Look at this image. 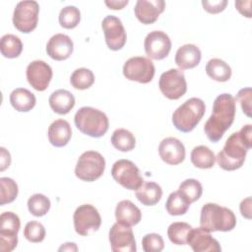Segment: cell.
Masks as SVG:
<instances>
[{
	"instance_id": "30",
	"label": "cell",
	"mask_w": 252,
	"mask_h": 252,
	"mask_svg": "<svg viewBox=\"0 0 252 252\" xmlns=\"http://www.w3.org/2000/svg\"><path fill=\"white\" fill-rule=\"evenodd\" d=\"M110 142L112 146L120 152H130L136 146V139L132 132L124 128L116 129L112 135Z\"/></svg>"
},
{
	"instance_id": "45",
	"label": "cell",
	"mask_w": 252,
	"mask_h": 252,
	"mask_svg": "<svg viewBox=\"0 0 252 252\" xmlns=\"http://www.w3.org/2000/svg\"><path fill=\"white\" fill-rule=\"evenodd\" d=\"M105 5L112 10H121L123 9L128 3V0H110V1H104Z\"/></svg>"
},
{
	"instance_id": "17",
	"label": "cell",
	"mask_w": 252,
	"mask_h": 252,
	"mask_svg": "<svg viewBox=\"0 0 252 252\" xmlns=\"http://www.w3.org/2000/svg\"><path fill=\"white\" fill-rule=\"evenodd\" d=\"M158 155L165 163L177 165L185 159L186 151L180 140L174 137H167L159 143Z\"/></svg>"
},
{
	"instance_id": "24",
	"label": "cell",
	"mask_w": 252,
	"mask_h": 252,
	"mask_svg": "<svg viewBox=\"0 0 252 252\" xmlns=\"http://www.w3.org/2000/svg\"><path fill=\"white\" fill-rule=\"evenodd\" d=\"M75 96L67 90L59 89L53 92L49 98L48 103L50 108L57 114L65 115L69 113L75 106Z\"/></svg>"
},
{
	"instance_id": "11",
	"label": "cell",
	"mask_w": 252,
	"mask_h": 252,
	"mask_svg": "<svg viewBox=\"0 0 252 252\" xmlns=\"http://www.w3.org/2000/svg\"><path fill=\"white\" fill-rule=\"evenodd\" d=\"M123 75L129 81L141 84L150 83L155 76L156 68L152 60L143 56L129 58L123 65Z\"/></svg>"
},
{
	"instance_id": "28",
	"label": "cell",
	"mask_w": 252,
	"mask_h": 252,
	"mask_svg": "<svg viewBox=\"0 0 252 252\" xmlns=\"http://www.w3.org/2000/svg\"><path fill=\"white\" fill-rule=\"evenodd\" d=\"M191 162L194 166L201 169L212 168L216 162V156L214 152L207 146L195 147L190 155Z\"/></svg>"
},
{
	"instance_id": "38",
	"label": "cell",
	"mask_w": 252,
	"mask_h": 252,
	"mask_svg": "<svg viewBox=\"0 0 252 252\" xmlns=\"http://www.w3.org/2000/svg\"><path fill=\"white\" fill-rule=\"evenodd\" d=\"M24 236L30 242L39 243L45 237V228L42 223L36 220L29 221L24 228Z\"/></svg>"
},
{
	"instance_id": "22",
	"label": "cell",
	"mask_w": 252,
	"mask_h": 252,
	"mask_svg": "<svg viewBox=\"0 0 252 252\" xmlns=\"http://www.w3.org/2000/svg\"><path fill=\"white\" fill-rule=\"evenodd\" d=\"M47 137L49 143L54 147L62 148L66 146L72 137V129L69 122L64 119L53 121L48 127Z\"/></svg>"
},
{
	"instance_id": "36",
	"label": "cell",
	"mask_w": 252,
	"mask_h": 252,
	"mask_svg": "<svg viewBox=\"0 0 252 252\" xmlns=\"http://www.w3.org/2000/svg\"><path fill=\"white\" fill-rule=\"evenodd\" d=\"M0 205L4 206L14 202L18 196L19 188L17 183L10 177H1L0 178Z\"/></svg>"
},
{
	"instance_id": "31",
	"label": "cell",
	"mask_w": 252,
	"mask_h": 252,
	"mask_svg": "<svg viewBox=\"0 0 252 252\" xmlns=\"http://www.w3.org/2000/svg\"><path fill=\"white\" fill-rule=\"evenodd\" d=\"M0 51L5 58H17L23 51L22 40L12 33L4 34L0 40Z\"/></svg>"
},
{
	"instance_id": "26",
	"label": "cell",
	"mask_w": 252,
	"mask_h": 252,
	"mask_svg": "<svg viewBox=\"0 0 252 252\" xmlns=\"http://www.w3.org/2000/svg\"><path fill=\"white\" fill-rule=\"evenodd\" d=\"M10 103L19 112H29L35 103V95L25 88H18L10 94Z\"/></svg>"
},
{
	"instance_id": "41",
	"label": "cell",
	"mask_w": 252,
	"mask_h": 252,
	"mask_svg": "<svg viewBox=\"0 0 252 252\" xmlns=\"http://www.w3.org/2000/svg\"><path fill=\"white\" fill-rule=\"evenodd\" d=\"M202 5L205 11L211 14H218L222 12L226 5V0H219V1H202Z\"/></svg>"
},
{
	"instance_id": "29",
	"label": "cell",
	"mask_w": 252,
	"mask_h": 252,
	"mask_svg": "<svg viewBox=\"0 0 252 252\" xmlns=\"http://www.w3.org/2000/svg\"><path fill=\"white\" fill-rule=\"evenodd\" d=\"M190 205L187 198L177 190L169 194L165 202V209L170 216H182L187 213Z\"/></svg>"
},
{
	"instance_id": "10",
	"label": "cell",
	"mask_w": 252,
	"mask_h": 252,
	"mask_svg": "<svg viewBox=\"0 0 252 252\" xmlns=\"http://www.w3.org/2000/svg\"><path fill=\"white\" fill-rule=\"evenodd\" d=\"M158 87L166 98L171 100L179 99L187 91V83L183 71L172 68L163 72L159 77Z\"/></svg>"
},
{
	"instance_id": "2",
	"label": "cell",
	"mask_w": 252,
	"mask_h": 252,
	"mask_svg": "<svg viewBox=\"0 0 252 252\" xmlns=\"http://www.w3.org/2000/svg\"><path fill=\"white\" fill-rule=\"evenodd\" d=\"M235 99L227 93L219 94L213 103V111L204 125L207 138L213 142H219L226 130L230 128L235 118Z\"/></svg>"
},
{
	"instance_id": "21",
	"label": "cell",
	"mask_w": 252,
	"mask_h": 252,
	"mask_svg": "<svg viewBox=\"0 0 252 252\" xmlns=\"http://www.w3.org/2000/svg\"><path fill=\"white\" fill-rule=\"evenodd\" d=\"M202 58V53L199 47L195 44H184L180 46L176 53L174 61L181 70L195 68L199 65Z\"/></svg>"
},
{
	"instance_id": "32",
	"label": "cell",
	"mask_w": 252,
	"mask_h": 252,
	"mask_svg": "<svg viewBox=\"0 0 252 252\" xmlns=\"http://www.w3.org/2000/svg\"><path fill=\"white\" fill-rule=\"evenodd\" d=\"M193 227L184 221L172 222L167 228V236L175 245H186L188 235Z\"/></svg>"
},
{
	"instance_id": "42",
	"label": "cell",
	"mask_w": 252,
	"mask_h": 252,
	"mask_svg": "<svg viewBox=\"0 0 252 252\" xmlns=\"http://www.w3.org/2000/svg\"><path fill=\"white\" fill-rule=\"evenodd\" d=\"M237 11L242 15V16H245L247 18H251V8H250V5H251V1L248 0V1H236L234 3Z\"/></svg>"
},
{
	"instance_id": "25",
	"label": "cell",
	"mask_w": 252,
	"mask_h": 252,
	"mask_svg": "<svg viewBox=\"0 0 252 252\" xmlns=\"http://www.w3.org/2000/svg\"><path fill=\"white\" fill-rule=\"evenodd\" d=\"M135 195L139 202L144 206H155L162 197V189L156 182H143V184L136 190Z\"/></svg>"
},
{
	"instance_id": "16",
	"label": "cell",
	"mask_w": 252,
	"mask_h": 252,
	"mask_svg": "<svg viewBox=\"0 0 252 252\" xmlns=\"http://www.w3.org/2000/svg\"><path fill=\"white\" fill-rule=\"evenodd\" d=\"M26 76L29 84L38 92H43L49 86L53 72L50 65L42 60L32 61L26 70Z\"/></svg>"
},
{
	"instance_id": "7",
	"label": "cell",
	"mask_w": 252,
	"mask_h": 252,
	"mask_svg": "<svg viewBox=\"0 0 252 252\" xmlns=\"http://www.w3.org/2000/svg\"><path fill=\"white\" fill-rule=\"evenodd\" d=\"M75 231L82 236H89L96 232L101 224V217L97 209L91 204L79 206L73 215Z\"/></svg>"
},
{
	"instance_id": "46",
	"label": "cell",
	"mask_w": 252,
	"mask_h": 252,
	"mask_svg": "<svg viewBox=\"0 0 252 252\" xmlns=\"http://www.w3.org/2000/svg\"><path fill=\"white\" fill-rule=\"evenodd\" d=\"M77 251L78 250V247L76 246V244L74 242H67V243H64L60 248H59V251Z\"/></svg>"
},
{
	"instance_id": "19",
	"label": "cell",
	"mask_w": 252,
	"mask_h": 252,
	"mask_svg": "<svg viewBox=\"0 0 252 252\" xmlns=\"http://www.w3.org/2000/svg\"><path fill=\"white\" fill-rule=\"evenodd\" d=\"M164 8L165 2L163 0H138L134 8V13L142 24L151 25L158 19Z\"/></svg>"
},
{
	"instance_id": "3",
	"label": "cell",
	"mask_w": 252,
	"mask_h": 252,
	"mask_svg": "<svg viewBox=\"0 0 252 252\" xmlns=\"http://www.w3.org/2000/svg\"><path fill=\"white\" fill-rule=\"evenodd\" d=\"M236 225L234 213L216 203H207L201 209L200 226L209 232L230 231Z\"/></svg>"
},
{
	"instance_id": "43",
	"label": "cell",
	"mask_w": 252,
	"mask_h": 252,
	"mask_svg": "<svg viewBox=\"0 0 252 252\" xmlns=\"http://www.w3.org/2000/svg\"><path fill=\"white\" fill-rule=\"evenodd\" d=\"M0 171H4L11 164V156L4 147L0 148Z\"/></svg>"
},
{
	"instance_id": "1",
	"label": "cell",
	"mask_w": 252,
	"mask_h": 252,
	"mask_svg": "<svg viewBox=\"0 0 252 252\" xmlns=\"http://www.w3.org/2000/svg\"><path fill=\"white\" fill-rule=\"evenodd\" d=\"M252 126L244 125L238 132L232 133L220 152L218 153L216 159L220 167L223 170L232 171L240 168L252 147Z\"/></svg>"
},
{
	"instance_id": "37",
	"label": "cell",
	"mask_w": 252,
	"mask_h": 252,
	"mask_svg": "<svg viewBox=\"0 0 252 252\" xmlns=\"http://www.w3.org/2000/svg\"><path fill=\"white\" fill-rule=\"evenodd\" d=\"M178 190L187 198L190 203L199 200L203 193L202 184L194 178H188L182 181L179 185Z\"/></svg>"
},
{
	"instance_id": "9",
	"label": "cell",
	"mask_w": 252,
	"mask_h": 252,
	"mask_svg": "<svg viewBox=\"0 0 252 252\" xmlns=\"http://www.w3.org/2000/svg\"><path fill=\"white\" fill-rule=\"evenodd\" d=\"M113 179L122 187L128 190H137L144 182L139 168L129 159L115 161L111 168Z\"/></svg>"
},
{
	"instance_id": "18",
	"label": "cell",
	"mask_w": 252,
	"mask_h": 252,
	"mask_svg": "<svg viewBox=\"0 0 252 252\" xmlns=\"http://www.w3.org/2000/svg\"><path fill=\"white\" fill-rule=\"evenodd\" d=\"M187 244L194 252H220L221 247L219 241L203 227L192 228L187 239Z\"/></svg>"
},
{
	"instance_id": "35",
	"label": "cell",
	"mask_w": 252,
	"mask_h": 252,
	"mask_svg": "<svg viewBox=\"0 0 252 252\" xmlns=\"http://www.w3.org/2000/svg\"><path fill=\"white\" fill-rule=\"evenodd\" d=\"M58 20L62 28L67 30L74 29L81 21L80 10L75 6H66L61 9Z\"/></svg>"
},
{
	"instance_id": "6",
	"label": "cell",
	"mask_w": 252,
	"mask_h": 252,
	"mask_svg": "<svg viewBox=\"0 0 252 252\" xmlns=\"http://www.w3.org/2000/svg\"><path fill=\"white\" fill-rule=\"evenodd\" d=\"M104 169L105 159L102 155L95 151H87L77 160L75 175L83 181L93 182L103 174Z\"/></svg>"
},
{
	"instance_id": "8",
	"label": "cell",
	"mask_w": 252,
	"mask_h": 252,
	"mask_svg": "<svg viewBox=\"0 0 252 252\" xmlns=\"http://www.w3.org/2000/svg\"><path fill=\"white\" fill-rule=\"evenodd\" d=\"M39 5L33 0L20 1L13 13V25L23 33L32 32L37 26Z\"/></svg>"
},
{
	"instance_id": "4",
	"label": "cell",
	"mask_w": 252,
	"mask_h": 252,
	"mask_svg": "<svg viewBox=\"0 0 252 252\" xmlns=\"http://www.w3.org/2000/svg\"><path fill=\"white\" fill-rule=\"evenodd\" d=\"M74 123L83 134L93 138L102 137L109 127L106 114L92 106L79 108L75 113Z\"/></svg>"
},
{
	"instance_id": "12",
	"label": "cell",
	"mask_w": 252,
	"mask_h": 252,
	"mask_svg": "<svg viewBox=\"0 0 252 252\" xmlns=\"http://www.w3.org/2000/svg\"><path fill=\"white\" fill-rule=\"evenodd\" d=\"M21 221L18 215L13 212H4L0 216V250L13 251L18 244V232Z\"/></svg>"
},
{
	"instance_id": "15",
	"label": "cell",
	"mask_w": 252,
	"mask_h": 252,
	"mask_svg": "<svg viewBox=\"0 0 252 252\" xmlns=\"http://www.w3.org/2000/svg\"><path fill=\"white\" fill-rule=\"evenodd\" d=\"M146 54L154 60L167 57L171 49V40L162 31H153L147 34L144 41Z\"/></svg>"
},
{
	"instance_id": "33",
	"label": "cell",
	"mask_w": 252,
	"mask_h": 252,
	"mask_svg": "<svg viewBox=\"0 0 252 252\" xmlns=\"http://www.w3.org/2000/svg\"><path fill=\"white\" fill-rule=\"evenodd\" d=\"M94 83V75L88 68H78L71 74L70 84L76 90H87Z\"/></svg>"
},
{
	"instance_id": "14",
	"label": "cell",
	"mask_w": 252,
	"mask_h": 252,
	"mask_svg": "<svg viewBox=\"0 0 252 252\" xmlns=\"http://www.w3.org/2000/svg\"><path fill=\"white\" fill-rule=\"evenodd\" d=\"M105 42L110 50H120L126 43L127 34L121 20L115 16H106L101 23Z\"/></svg>"
},
{
	"instance_id": "40",
	"label": "cell",
	"mask_w": 252,
	"mask_h": 252,
	"mask_svg": "<svg viewBox=\"0 0 252 252\" xmlns=\"http://www.w3.org/2000/svg\"><path fill=\"white\" fill-rule=\"evenodd\" d=\"M234 99L239 102L242 112L246 116L250 117L251 116V89L244 88L239 90Z\"/></svg>"
},
{
	"instance_id": "13",
	"label": "cell",
	"mask_w": 252,
	"mask_h": 252,
	"mask_svg": "<svg viewBox=\"0 0 252 252\" xmlns=\"http://www.w3.org/2000/svg\"><path fill=\"white\" fill-rule=\"evenodd\" d=\"M108 239L110 249L113 252H135L137 250L136 240L131 226L118 221L113 223L110 227Z\"/></svg>"
},
{
	"instance_id": "34",
	"label": "cell",
	"mask_w": 252,
	"mask_h": 252,
	"mask_svg": "<svg viewBox=\"0 0 252 252\" xmlns=\"http://www.w3.org/2000/svg\"><path fill=\"white\" fill-rule=\"evenodd\" d=\"M50 206H51V203L48 197L40 193L32 195L28 200L29 212L34 217L45 216L48 213Z\"/></svg>"
},
{
	"instance_id": "27",
	"label": "cell",
	"mask_w": 252,
	"mask_h": 252,
	"mask_svg": "<svg viewBox=\"0 0 252 252\" xmlns=\"http://www.w3.org/2000/svg\"><path fill=\"white\" fill-rule=\"evenodd\" d=\"M207 75L217 82H227L231 77V68L223 60L220 58H212L206 64Z\"/></svg>"
},
{
	"instance_id": "44",
	"label": "cell",
	"mask_w": 252,
	"mask_h": 252,
	"mask_svg": "<svg viewBox=\"0 0 252 252\" xmlns=\"http://www.w3.org/2000/svg\"><path fill=\"white\" fill-rule=\"evenodd\" d=\"M239 209L242 217L250 220L251 219V197H247L246 199L242 200L240 203Z\"/></svg>"
},
{
	"instance_id": "20",
	"label": "cell",
	"mask_w": 252,
	"mask_h": 252,
	"mask_svg": "<svg viewBox=\"0 0 252 252\" xmlns=\"http://www.w3.org/2000/svg\"><path fill=\"white\" fill-rule=\"evenodd\" d=\"M74 50V43L70 36L64 33L52 35L46 44L47 55L56 61L68 59Z\"/></svg>"
},
{
	"instance_id": "5",
	"label": "cell",
	"mask_w": 252,
	"mask_h": 252,
	"mask_svg": "<svg viewBox=\"0 0 252 252\" xmlns=\"http://www.w3.org/2000/svg\"><path fill=\"white\" fill-rule=\"evenodd\" d=\"M205 111V102L199 97H191L174 110L172 114L173 126L180 132L189 133L201 121Z\"/></svg>"
},
{
	"instance_id": "39",
	"label": "cell",
	"mask_w": 252,
	"mask_h": 252,
	"mask_svg": "<svg viewBox=\"0 0 252 252\" xmlns=\"http://www.w3.org/2000/svg\"><path fill=\"white\" fill-rule=\"evenodd\" d=\"M142 247L145 252H160L164 248V241L158 233H148L142 238Z\"/></svg>"
},
{
	"instance_id": "23",
	"label": "cell",
	"mask_w": 252,
	"mask_h": 252,
	"mask_svg": "<svg viewBox=\"0 0 252 252\" xmlns=\"http://www.w3.org/2000/svg\"><path fill=\"white\" fill-rule=\"evenodd\" d=\"M114 214L118 222L128 226L138 224L142 219V213L140 209L130 200L120 201L116 205Z\"/></svg>"
}]
</instances>
